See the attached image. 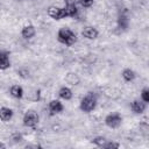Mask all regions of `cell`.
Masks as SVG:
<instances>
[{
	"label": "cell",
	"mask_w": 149,
	"mask_h": 149,
	"mask_svg": "<svg viewBox=\"0 0 149 149\" xmlns=\"http://www.w3.org/2000/svg\"><path fill=\"white\" fill-rule=\"evenodd\" d=\"M57 37H58V41L64 44V45H73L76 42H77V35L73 30H71L70 28L68 27H63L58 30V34H57Z\"/></svg>",
	"instance_id": "1"
},
{
	"label": "cell",
	"mask_w": 149,
	"mask_h": 149,
	"mask_svg": "<svg viewBox=\"0 0 149 149\" xmlns=\"http://www.w3.org/2000/svg\"><path fill=\"white\" fill-rule=\"evenodd\" d=\"M98 102V97L94 92H90L88 94H86L85 97H83L80 99V109L84 112H91L95 108Z\"/></svg>",
	"instance_id": "2"
},
{
	"label": "cell",
	"mask_w": 149,
	"mask_h": 149,
	"mask_svg": "<svg viewBox=\"0 0 149 149\" xmlns=\"http://www.w3.org/2000/svg\"><path fill=\"white\" fill-rule=\"evenodd\" d=\"M40 122V115L34 109H28L24 114H23V125L35 128Z\"/></svg>",
	"instance_id": "3"
},
{
	"label": "cell",
	"mask_w": 149,
	"mask_h": 149,
	"mask_svg": "<svg viewBox=\"0 0 149 149\" xmlns=\"http://www.w3.org/2000/svg\"><path fill=\"white\" fill-rule=\"evenodd\" d=\"M100 90H101V93L104 94V97L107 99L118 100L121 98V90L115 87L114 85H106V86H102Z\"/></svg>",
	"instance_id": "4"
},
{
	"label": "cell",
	"mask_w": 149,
	"mask_h": 149,
	"mask_svg": "<svg viewBox=\"0 0 149 149\" xmlns=\"http://www.w3.org/2000/svg\"><path fill=\"white\" fill-rule=\"evenodd\" d=\"M47 13L51 19H55V20H61V19H64V17H68L65 9L61 8L59 6H55V5L49 6L48 9H47Z\"/></svg>",
	"instance_id": "5"
},
{
	"label": "cell",
	"mask_w": 149,
	"mask_h": 149,
	"mask_svg": "<svg viewBox=\"0 0 149 149\" xmlns=\"http://www.w3.org/2000/svg\"><path fill=\"white\" fill-rule=\"evenodd\" d=\"M105 122L109 128H118V127H120V125L122 122V118L119 113H112L106 116Z\"/></svg>",
	"instance_id": "6"
},
{
	"label": "cell",
	"mask_w": 149,
	"mask_h": 149,
	"mask_svg": "<svg viewBox=\"0 0 149 149\" xmlns=\"http://www.w3.org/2000/svg\"><path fill=\"white\" fill-rule=\"evenodd\" d=\"M35 34H36L35 26H33V24H26V26H23L22 31H21V35H22V37H23L24 40H30V38H33V37L35 36Z\"/></svg>",
	"instance_id": "7"
},
{
	"label": "cell",
	"mask_w": 149,
	"mask_h": 149,
	"mask_svg": "<svg viewBox=\"0 0 149 149\" xmlns=\"http://www.w3.org/2000/svg\"><path fill=\"white\" fill-rule=\"evenodd\" d=\"M98 30L94 28V27H91V26H86V27H84L83 28V30H81V35L84 36V37H86V38H88V40H94V38H97L98 37Z\"/></svg>",
	"instance_id": "8"
},
{
	"label": "cell",
	"mask_w": 149,
	"mask_h": 149,
	"mask_svg": "<svg viewBox=\"0 0 149 149\" xmlns=\"http://www.w3.org/2000/svg\"><path fill=\"white\" fill-rule=\"evenodd\" d=\"M130 108L134 113H137V114H142L146 109V102L143 100H139V99H135L132 101L130 104Z\"/></svg>",
	"instance_id": "9"
},
{
	"label": "cell",
	"mask_w": 149,
	"mask_h": 149,
	"mask_svg": "<svg viewBox=\"0 0 149 149\" xmlns=\"http://www.w3.org/2000/svg\"><path fill=\"white\" fill-rule=\"evenodd\" d=\"M64 79H65V81H66L69 85H72V86H77V85L80 83V77H79L78 73L74 72V71L68 72Z\"/></svg>",
	"instance_id": "10"
},
{
	"label": "cell",
	"mask_w": 149,
	"mask_h": 149,
	"mask_svg": "<svg viewBox=\"0 0 149 149\" xmlns=\"http://www.w3.org/2000/svg\"><path fill=\"white\" fill-rule=\"evenodd\" d=\"M48 107H49V111H50L51 114H57V113L62 112L63 108H64L63 105H62V102H61L59 100H57V99H52V100H50Z\"/></svg>",
	"instance_id": "11"
},
{
	"label": "cell",
	"mask_w": 149,
	"mask_h": 149,
	"mask_svg": "<svg viewBox=\"0 0 149 149\" xmlns=\"http://www.w3.org/2000/svg\"><path fill=\"white\" fill-rule=\"evenodd\" d=\"M10 66L8 51H0V70H6Z\"/></svg>",
	"instance_id": "12"
},
{
	"label": "cell",
	"mask_w": 149,
	"mask_h": 149,
	"mask_svg": "<svg viewBox=\"0 0 149 149\" xmlns=\"http://www.w3.org/2000/svg\"><path fill=\"white\" fill-rule=\"evenodd\" d=\"M13 109L9 108V107H6V106H2L0 107V120L2 121H9L12 118H13Z\"/></svg>",
	"instance_id": "13"
},
{
	"label": "cell",
	"mask_w": 149,
	"mask_h": 149,
	"mask_svg": "<svg viewBox=\"0 0 149 149\" xmlns=\"http://www.w3.org/2000/svg\"><path fill=\"white\" fill-rule=\"evenodd\" d=\"M26 99L28 101H33V102L40 101L41 100V90H38V88H31V90H29Z\"/></svg>",
	"instance_id": "14"
},
{
	"label": "cell",
	"mask_w": 149,
	"mask_h": 149,
	"mask_svg": "<svg viewBox=\"0 0 149 149\" xmlns=\"http://www.w3.org/2000/svg\"><path fill=\"white\" fill-rule=\"evenodd\" d=\"M9 92H10V95H12V97L17 98V99H20V98L23 97V88H22L20 85H17V84L10 86Z\"/></svg>",
	"instance_id": "15"
},
{
	"label": "cell",
	"mask_w": 149,
	"mask_h": 149,
	"mask_svg": "<svg viewBox=\"0 0 149 149\" xmlns=\"http://www.w3.org/2000/svg\"><path fill=\"white\" fill-rule=\"evenodd\" d=\"M58 95L62 98V99H65V100H70L71 98H72V95H73V93H72V91L69 88V87H61L59 88V91H58Z\"/></svg>",
	"instance_id": "16"
},
{
	"label": "cell",
	"mask_w": 149,
	"mask_h": 149,
	"mask_svg": "<svg viewBox=\"0 0 149 149\" xmlns=\"http://www.w3.org/2000/svg\"><path fill=\"white\" fill-rule=\"evenodd\" d=\"M122 78L126 81H133L136 78V74H135V72L132 69H125L122 71Z\"/></svg>",
	"instance_id": "17"
},
{
	"label": "cell",
	"mask_w": 149,
	"mask_h": 149,
	"mask_svg": "<svg viewBox=\"0 0 149 149\" xmlns=\"http://www.w3.org/2000/svg\"><path fill=\"white\" fill-rule=\"evenodd\" d=\"M17 74H19L20 78H22V79H28V78H30V76H31V71H30V69H28L27 66H21V68L17 70Z\"/></svg>",
	"instance_id": "18"
},
{
	"label": "cell",
	"mask_w": 149,
	"mask_h": 149,
	"mask_svg": "<svg viewBox=\"0 0 149 149\" xmlns=\"http://www.w3.org/2000/svg\"><path fill=\"white\" fill-rule=\"evenodd\" d=\"M64 9L66 12V16H70V17H74L78 12V8L76 5H66Z\"/></svg>",
	"instance_id": "19"
},
{
	"label": "cell",
	"mask_w": 149,
	"mask_h": 149,
	"mask_svg": "<svg viewBox=\"0 0 149 149\" xmlns=\"http://www.w3.org/2000/svg\"><path fill=\"white\" fill-rule=\"evenodd\" d=\"M92 141L94 142V144H97L98 147H101V148H104V146H105L106 142H107V140H106L105 136H97V137L92 139Z\"/></svg>",
	"instance_id": "20"
},
{
	"label": "cell",
	"mask_w": 149,
	"mask_h": 149,
	"mask_svg": "<svg viewBox=\"0 0 149 149\" xmlns=\"http://www.w3.org/2000/svg\"><path fill=\"white\" fill-rule=\"evenodd\" d=\"M141 98H142V100L144 102H148L149 101V90L147 87L141 91Z\"/></svg>",
	"instance_id": "21"
},
{
	"label": "cell",
	"mask_w": 149,
	"mask_h": 149,
	"mask_svg": "<svg viewBox=\"0 0 149 149\" xmlns=\"http://www.w3.org/2000/svg\"><path fill=\"white\" fill-rule=\"evenodd\" d=\"M79 2H80V5H81V7L88 8V7H91V6L93 5L94 0H79Z\"/></svg>",
	"instance_id": "22"
},
{
	"label": "cell",
	"mask_w": 149,
	"mask_h": 149,
	"mask_svg": "<svg viewBox=\"0 0 149 149\" xmlns=\"http://www.w3.org/2000/svg\"><path fill=\"white\" fill-rule=\"evenodd\" d=\"M119 147H120V144L116 143V142H114L113 140H111L109 142H108V140H107L106 144L104 146V148H119Z\"/></svg>",
	"instance_id": "23"
},
{
	"label": "cell",
	"mask_w": 149,
	"mask_h": 149,
	"mask_svg": "<svg viewBox=\"0 0 149 149\" xmlns=\"http://www.w3.org/2000/svg\"><path fill=\"white\" fill-rule=\"evenodd\" d=\"M65 5H76V0H64Z\"/></svg>",
	"instance_id": "24"
},
{
	"label": "cell",
	"mask_w": 149,
	"mask_h": 149,
	"mask_svg": "<svg viewBox=\"0 0 149 149\" xmlns=\"http://www.w3.org/2000/svg\"><path fill=\"white\" fill-rule=\"evenodd\" d=\"M5 147H6V146H5V144H3L2 142H0V149H3Z\"/></svg>",
	"instance_id": "25"
}]
</instances>
